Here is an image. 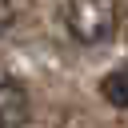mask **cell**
<instances>
[{"label":"cell","mask_w":128,"mask_h":128,"mask_svg":"<svg viewBox=\"0 0 128 128\" xmlns=\"http://www.w3.org/2000/svg\"><path fill=\"white\" fill-rule=\"evenodd\" d=\"M64 28L80 44H104L116 32V4L112 0H64Z\"/></svg>","instance_id":"1"},{"label":"cell","mask_w":128,"mask_h":128,"mask_svg":"<svg viewBox=\"0 0 128 128\" xmlns=\"http://www.w3.org/2000/svg\"><path fill=\"white\" fill-rule=\"evenodd\" d=\"M28 124V92L20 80L0 76V128H24Z\"/></svg>","instance_id":"2"},{"label":"cell","mask_w":128,"mask_h":128,"mask_svg":"<svg viewBox=\"0 0 128 128\" xmlns=\"http://www.w3.org/2000/svg\"><path fill=\"white\" fill-rule=\"evenodd\" d=\"M100 96H104L112 108H128V64L112 68V72L100 80Z\"/></svg>","instance_id":"3"}]
</instances>
